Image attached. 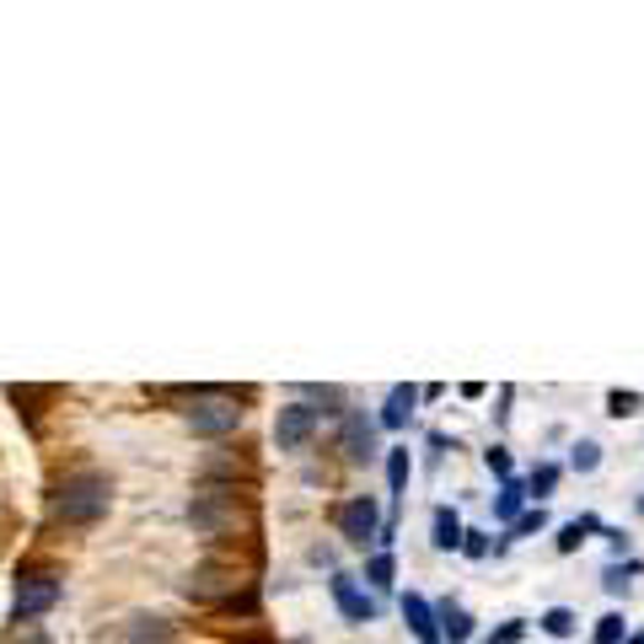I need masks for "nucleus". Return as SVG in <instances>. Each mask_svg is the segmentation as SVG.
Returning <instances> with one entry per match:
<instances>
[{"label":"nucleus","mask_w":644,"mask_h":644,"mask_svg":"<svg viewBox=\"0 0 644 644\" xmlns=\"http://www.w3.org/2000/svg\"><path fill=\"white\" fill-rule=\"evenodd\" d=\"M628 575H640V564H628V569H623V564H613V569L602 575V585H607V591H628Z\"/></svg>","instance_id":"cd10ccee"},{"label":"nucleus","mask_w":644,"mask_h":644,"mask_svg":"<svg viewBox=\"0 0 644 644\" xmlns=\"http://www.w3.org/2000/svg\"><path fill=\"white\" fill-rule=\"evenodd\" d=\"M237 484H205V489L194 494V505H188V522L194 532H205V537H226V532H237Z\"/></svg>","instance_id":"7ed1b4c3"},{"label":"nucleus","mask_w":644,"mask_h":644,"mask_svg":"<svg viewBox=\"0 0 644 644\" xmlns=\"http://www.w3.org/2000/svg\"><path fill=\"white\" fill-rule=\"evenodd\" d=\"M6 644H55V640H49L43 628H17V634H11Z\"/></svg>","instance_id":"c756f323"},{"label":"nucleus","mask_w":644,"mask_h":644,"mask_svg":"<svg viewBox=\"0 0 644 644\" xmlns=\"http://www.w3.org/2000/svg\"><path fill=\"white\" fill-rule=\"evenodd\" d=\"M237 644H275L269 634H247V640H237Z\"/></svg>","instance_id":"7c9ffc66"},{"label":"nucleus","mask_w":644,"mask_h":644,"mask_svg":"<svg viewBox=\"0 0 644 644\" xmlns=\"http://www.w3.org/2000/svg\"><path fill=\"white\" fill-rule=\"evenodd\" d=\"M484 462H489V473L499 478V484H505V478H516V473H511V452H505V446H489V452H484Z\"/></svg>","instance_id":"a878e982"},{"label":"nucleus","mask_w":644,"mask_h":644,"mask_svg":"<svg viewBox=\"0 0 644 644\" xmlns=\"http://www.w3.org/2000/svg\"><path fill=\"white\" fill-rule=\"evenodd\" d=\"M317 419H323V414H317L311 403H285V408L275 414V440H279V452H301L311 435H317Z\"/></svg>","instance_id":"0eeeda50"},{"label":"nucleus","mask_w":644,"mask_h":644,"mask_svg":"<svg viewBox=\"0 0 644 644\" xmlns=\"http://www.w3.org/2000/svg\"><path fill=\"white\" fill-rule=\"evenodd\" d=\"M462 553L467 558H489V537L484 532H462Z\"/></svg>","instance_id":"c85d7f7f"},{"label":"nucleus","mask_w":644,"mask_h":644,"mask_svg":"<svg viewBox=\"0 0 644 644\" xmlns=\"http://www.w3.org/2000/svg\"><path fill=\"white\" fill-rule=\"evenodd\" d=\"M435 623H440V634H446L452 644H467V640H473V617L462 613V607H452V602L435 613Z\"/></svg>","instance_id":"4468645a"},{"label":"nucleus","mask_w":644,"mask_h":644,"mask_svg":"<svg viewBox=\"0 0 644 644\" xmlns=\"http://www.w3.org/2000/svg\"><path fill=\"white\" fill-rule=\"evenodd\" d=\"M188 429L199 440H220V435H237L242 429V408L226 387H194V408H188Z\"/></svg>","instance_id":"f03ea898"},{"label":"nucleus","mask_w":644,"mask_h":644,"mask_svg":"<svg viewBox=\"0 0 644 644\" xmlns=\"http://www.w3.org/2000/svg\"><path fill=\"white\" fill-rule=\"evenodd\" d=\"M108 505H113V484L102 473H70L55 489V499H49V511H55L60 526H97L108 516Z\"/></svg>","instance_id":"f257e3e1"},{"label":"nucleus","mask_w":644,"mask_h":644,"mask_svg":"<svg viewBox=\"0 0 644 644\" xmlns=\"http://www.w3.org/2000/svg\"><path fill=\"white\" fill-rule=\"evenodd\" d=\"M403 617H408V628H414V640L419 644H440V623H435V607H429L425 596H403Z\"/></svg>","instance_id":"9d476101"},{"label":"nucleus","mask_w":644,"mask_h":644,"mask_svg":"<svg viewBox=\"0 0 644 644\" xmlns=\"http://www.w3.org/2000/svg\"><path fill=\"white\" fill-rule=\"evenodd\" d=\"M328 591H334L338 613L349 617V623H370V617H376V602H370V596L349 581V575H334V581H328Z\"/></svg>","instance_id":"6e6552de"},{"label":"nucleus","mask_w":644,"mask_h":644,"mask_svg":"<svg viewBox=\"0 0 644 644\" xmlns=\"http://www.w3.org/2000/svg\"><path fill=\"white\" fill-rule=\"evenodd\" d=\"M522 499H526V484L522 478H505V484H499V499H494V516H499V522H516V516H522Z\"/></svg>","instance_id":"2eb2a0df"},{"label":"nucleus","mask_w":644,"mask_h":644,"mask_svg":"<svg viewBox=\"0 0 644 644\" xmlns=\"http://www.w3.org/2000/svg\"><path fill=\"white\" fill-rule=\"evenodd\" d=\"M334 522L355 548H366V543H376V532H382V505H376L370 494H355V499H344L334 511Z\"/></svg>","instance_id":"423d86ee"},{"label":"nucleus","mask_w":644,"mask_h":644,"mask_svg":"<svg viewBox=\"0 0 644 644\" xmlns=\"http://www.w3.org/2000/svg\"><path fill=\"white\" fill-rule=\"evenodd\" d=\"M623 644H644V634H634V640H623Z\"/></svg>","instance_id":"2f4dec72"},{"label":"nucleus","mask_w":644,"mask_h":644,"mask_svg":"<svg viewBox=\"0 0 644 644\" xmlns=\"http://www.w3.org/2000/svg\"><path fill=\"white\" fill-rule=\"evenodd\" d=\"M414 403H419V387H393V398H387V408H382V425L403 429L408 425V414H414Z\"/></svg>","instance_id":"f8f14e48"},{"label":"nucleus","mask_w":644,"mask_h":644,"mask_svg":"<svg viewBox=\"0 0 644 644\" xmlns=\"http://www.w3.org/2000/svg\"><path fill=\"white\" fill-rule=\"evenodd\" d=\"M543 526H548V511L537 505V511H522V516L511 522V532H516V537H532V532H543Z\"/></svg>","instance_id":"b1692460"},{"label":"nucleus","mask_w":644,"mask_h":644,"mask_svg":"<svg viewBox=\"0 0 644 644\" xmlns=\"http://www.w3.org/2000/svg\"><path fill=\"white\" fill-rule=\"evenodd\" d=\"M623 634H628L623 613H607L602 623H596V644H623Z\"/></svg>","instance_id":"5701e85b"},{"label":"nucleus","mask_w":644,"mask_h":644,"mask_svg":"<svg viewBox=\"0 0 644 644\" xmlns=\"http://www.w3.org/2000/svg\"><path fill=\"white\" fill-rule=\"evenodd\" d=\"M123 644H172V623L156 613H140L129 617V628H123Z\"/></svg>","instance_id":"9b49d317"},{"label":"nucleus","mask_w":644,"mask_h":644,"mask_svg":"<svg viewBox=\"0 0 644 644\" xmlns=\"http://www.w3.org/2000/svg\"><path fill=\"white\" fill-rule=\"evenodd\" d=\"M585 532H602V526L591 522V516H581V522H569L564 532H558V553H575L585 543Z\"/></svg>","instance_id":"aec40b11"},{"label":"nucleus","mask_w":644,"mask_h":644,"mask_svg":"<svg viewBox=\"0 0 644 644\" xmlns=\"http://www.w3.org/2000/svg\"><path fill=\"white\" fill-rule=\"evenodd\" d=\"M366 581L376 585V591H387V585L398 581V564H393V553H376V558H370V564H366Z\"/></svg>","instance_id":"a211bd4d"},{"label":"nucleus","mask_w":644,"mask_h":644,"mask_svg":"<svg viewBox=\"0 0 644 644\" xmlns=\"http://www.w3.org/2000/svg\"><path fill=\"white\" fill-rule=\"evenodd\" d=\"M242 585L247 581L237 575V564H199V569L184 581V596L188 602H205V607H220V602L237 596Z\"/></svg>","instance_id":"39448f33"},{"label":"nucleus","mask_w":644,"mask_h":644,"mask_svg":"<svg viewBox=\"0 0 644 644\" xmlns=\"http://www.w3.org/2000/svg\"><path fill=\"white\" fill-rule=\"evenodd\" d=\"M537 623H543V634H553V640H569V634L581 628V617L569 613V607H548V613L537 617Z\"/></svg>","instance_id":"dca6fc26"},{"label":"nucleus","mask_w":644,"mask_h":644,"mask_svg":"<svg viewBox=\"0 0 644 644\" xmlns=\"http://www.w3.org/2000/svg\"><path fill=\"white\" fill-rule=\"evenodd\" d=\"M215 613H242V617H258V591H252V585H242V591H237V596H226V602H220V607H215Z\"/></svg>","instance_id":"6ab92c4d"},{"label":"nucleus","mask_w":644,"mask_h":644,"mask_svg":"<svg viewBox=\"0 0 644 644\" xmlns=\"http://www.w3.org/2000/svg\"><path fill=\"white\" fill-rule=\"evenodd\" d=\"M522 634H526V623L522 617H511V623H499L489 634V644H522Z\"/></svg>","instance_id":"bb28decb"},{"label":"nucleus","mask_w":644,"mask_h":644,"mask_svg":"<svg viewBox=\"0 0 644 644\" xmlns=\"http://www.w3.org/2000/svg\"><path fill=\"white\" fill-rule=\"evenodd\" d=\"M462 532H467V526L457 522V511H446V505H440V511H435V537H429V543H435L440 553H457Z\"/></svg>","instance_id":"ddd939ff"},{"label":"nucleus","mask_w":644,"mask_h":644,"mask_svg":"<svg viewBox=\"0 0 644 644\" xmlns=\"http://www.w3.org/2000/svg\"><path fill=\"white\" fill-rule=\"evenodd\" d=\"M344 452H349V462L376 457V425H370L366 414H344Z\"/></svg>","instance_id":"1a4fd4ad"},{"label":"nucleus","mask_w":644,"mask_h":644,"mask_svg":"<svg viewBox=\"0 0 644 644\" xmlns=\"http://www.w3.org/2000/svg\"><path fill=\"white\" fill-rule=\"evenodd\" d=\"M607 414H613V419H628V414H640V393H607Z\"/></svg>","instance_id":"393cba45"},{"label":"nucleus","mask_w":644,"mask_h":644,"mask_svg":"<svg viewBox=\"0 0 644 644\" xmlns=\"http://www.w3.org/2000/svg\"><path fill=\"white\" fill-rule=\"evenodd\" d=\"M60 575L55 569H32V575H22L17 581V591H11V617L17 623H32L38 613H49L55 602H60Z\"/></svg>","instance_id":"20e7f679"},{"label":"nucleus","mask_w":644,"mask_h":644,"mask_svg":"<svg viewBox=\"0 0 644 644\" xmlns=\"http://www.w3.org/2000/svg\"><path fill=\"white\" fill-rule=\"evenodd\" d=\"M387 484H393V494L408 489V452L403 446H393V457H387Z\"/></svg>","instance_id":"4be33fe9"},{"label":"nucleus","mask_w":644,"mask_h":644,"mask_svg":"<svg viewBox=\"0 0 644 644\" xmlns=\"http://www.w3.org/2000/svg\"><path fill=\"white\" fill-rule=\"evenodd\" d=\"M569 467H575V473H596V467H602V446H596V440H581V446L569 452Z\"/></svg>","instance_id":"412c9836"},{"label":"nucleus","mask_w":644,"mask_h":644,"mask_svg":"<svg viewBox=\"0 0 644 644\" xmlns=\"http://www.w3.org/2000/svg\"><path fill=\"white\" fill-rule=\"evenodd\" d=\"M553 484H558V467H553V462H537L532 478H526V499H548Z\"/></svg>","instance_id":"f3484780"}]
</instances>
